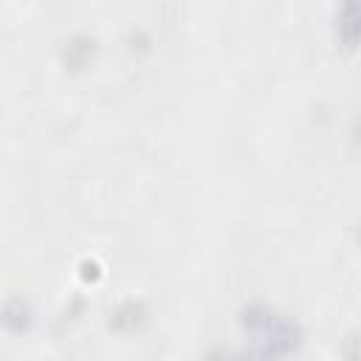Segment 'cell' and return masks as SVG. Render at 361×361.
I'll return each mask as SVG.
<instances>
[{"label":"cell","mask_w":361,"mask_h":361,"mask_svg":"<svg viewBox=\"0 0 361 361\" xmlns=\"http://www.w3.org/2000/svg\"><path fill=\"white\" fill-rule=\"evenodd\" d=\"M338 28H341L344 39H355L361 34V6H344Z\"/></svg>","instance_id":"cell-1"}]
</instances>
